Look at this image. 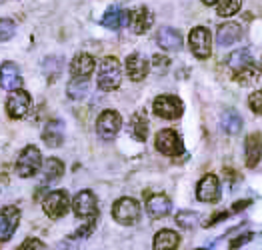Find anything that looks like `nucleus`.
<instances>
[{"label":"nucleus","mask_w":262,"mask_h":250,"mask_svg":"<svg viewBox=\"0 0 262 250\" xmlns=\"http://www.w3.org/2000/svg\"><path fill=\"white\" fill-rule=\"evenodd\" d=\"M122 80V66L118 62V58L106 56L102 58L100 66H98V88L100 90H116L120 86Z\"/></svg>","instance_id":"nucleus-1"},{"label":"nucleus","mask_w":262,"mask_h":250,"mask_svg":"<svg viewBox=\"0 0 262 250\" xmlns=\"http://www.w3.org/2000/svg\"><path fill=\"white\" fill-rule=\"evenodd\" d=\"M112 216H114L116 222H120L124 226H132L140 218V204L134 198H128V196L118 198L112 206Z\"/></svg>","instance_id":"nucleus-2"},{"label":"nucleus","mask_w":262,"mask_h":250,"mask_svg":"<svg viewBox=\"0 0 262 250\" xmlns=\"http://www.w3.org/2000/svg\"><path fill=\"white\" fill-rule=\"evenodd\" d=\"M40 164H42L40 150L36 146H26L16 160V174L22 178H30L40 170Z\"/></svg>","instance_id":"nucleus-3"},{"label":"nucleus","mask_w":262,"mask_h":250,"mask_svg":"<svg viewBox=\"0 0 262 250\" xmlns=\"http://www.w3.org/2000/svg\"><path fill=\"white\" fill-rule=\"evenodd\" d=\"M152 110L156 116L160 118H166V120H176L180 118L184 112V106H182V100L176 98L172 94H162L158 98H154Z\"/></svg>","instance_id":"nucleus-4"},{"label":"nucleus","mask_w":262,"mask_h":250,"mask_svg":"<svg viewBox=\"0 0 262 250\" xmlns=\"http://www.w3.org/2000/svg\"><path fill=\"white\" fill-rule=\"evenodd\" d=\"M156 150L166 154V156H180V154H184L182 138L176 130L164 128L156 134Z\"/></svg>","instance_id":"nucleus-5"},{"label":"nucleus","mask_w":262,"mask_h":250,"mask_svg":"<svg viewBox=\"0 0 262 250\" xmlns=\"http://www.w3.org/2000/svg\"><path fill=\"white\" fill-rule=\"evenodd\" d=\"M122 126V118L116 110H104L96 120V132L104 140H112Z\"/></svg>","instance_id":"nucleus-6"},{"label":"nucleus","mask_w":262,"mask_h":250,"mask_svg":"<svg viewBox=\"0 0 262 250\" xmlns=\"http://www.w3.org/2000/svg\"><path fill=\"white\" fill-rule=\"evenodd\" d=\"M42 208L50 218H60V216H64L66 212H68V208H70V198H68V194H66L64 190H54V192L46 194Z\"/></svg>","instance_id":"nucleus-7"},{"label":"nucleus","mask_w":262,"mask_h":250,"mask_svg":"<svg viewBox=\"0 0 262 250\" xmlns=\"http://www.w3.org/2000/svg\"><path fill=\"white\" fill-rule=\"evenodd\" d=\"M188 42H190V50L196 58H208L210 56V50H212V38H210V32L204 28V26H196L190 36H188Z\"/></svg>","instance_id":"nucleus-8"},{"label":"nucleus","mask_w":262,"mask_h":250,"mask_svg":"<svg viewBox=\"0 0 262 250\" xmlns=\"http://www.w3.org/2000/svg\"><path fill=\"white\" fill-rule=\"evenodd\" d=\"M72 208H74V214L78 218H92L98 214V202H96V196L90 192V190H82L74 196L72 200Z\"/></svg>","instance_id":"nucleus-9"},{"label":"nucleus","mask_w":262,"mask_h":250,"mask_svg":"<svg viewBox=\"0 0 262 250\" xmlns=\"http://www.w3.org/2000/svg\"><path fill=\"white\" fill-rule=\"evenodd\" d=\"M196 198L200 202H216L220 198V180L216 174H206L196 186Z\"/></svg>","instance_id":"nucleus-10"},{"label":"nucleus","mask_w":262,"mask_h":250,"mask_svg":"<svg viewBox=\"0 0 262 250\" xmlns=\"http://www.w3.org/2000/svg\"><path fill=\"white\" fill-rule=\"evenodd\" d=\"M30 108V94L26 90H12V94L6 100V112L10 118H22Z\"/></svg>","instance_id":"nucleus-11"},{"label":"nucleus","mask_w":262,"mask_h":250,"mask_svg":"<svg viewBox=\"0 0 262 250\" xmlns=\"http://www.w3.org/2000/svg\"><path fill=\"white\" fill-rule=\"evenodd\" d=\"M20 212L14 206H6L0 210V242H6L18 226Z\"/></svg>","instance_id":"nucleus-12"},{"label":"nucleus","mask_w":262,"mask_h":250,"mask_svg":"<svg viewBox=\"0 0 262 250\" xmlns=\"http://www.w3.org/2000/svg\"><path fill=\"white\" fill-rule=\"evenodd\" d=\"M130 28L134 34H144L150 30V26L154 24V14L146 8V6H140V8H134L130 12Z\"/></svg>","instance_id":"nucleus-13"},{"label":"nucleus","mask_w":262,"mask_h":250,"mask_svg":"<svg viewBox=\"0 0 262 250\" xmlns=\"http://www.w3.org/2000/svg\"><path fill=\"white\" fill-rule=\"evenodd\" d=\"M156 42L160 48L168 50V52H176L182 48V36L180 32L172 28V26H162L158 32H156Z\"/></svg>","instance_id":"nucleus-14"},{"label":"nucleus","mask_w":262,"mask_h":250,"mask_svg":"<svg viewBox=\"0 0 262 250\" xmlns=\"http://www.w3.org/2000/svg\"><path fill=\"white\" fill-rule=\"evenodd\" d=\"M244 154H246V166L248 168H254L262 158V134L260 132H254V134H248L246 142H244Z\"/></svg>","instance_id":"nucleus-15"},{"label":"nucleus","mask_w":262,"mask_h":250,"mask_svg":"<svg viewBox=\"0 0 262 250\" xmlns=\"http://www.w3.org/2000/svg\"><path fill=\"white\" fill-rule=\"evenodd\" d=\"M0 84L2 88L6 90H16L20 88L22 84V76H20V70L14 62H4L0 66Z\"/></svg>","instance_id":"nucleus-16"},{"label":"nucleus","mask_w":262,"mask_h":250,"mask_svg":"<svg viewBox=\"0 0 262 250\" xmlns=\"http://www.w3.org/2000/svg\"><path fill=\"white\" fill-rule=\"evenodd\" d=\"M146 210H148V214L152 216L154 220H158V218H164V216L170 214L172 202L164 194H154V196L148 198V202H146Z\"/></svg>","instance_id":"nucleus-17"},{"label":"nucleus","mask_w":262,"mask_h":250,"mask_svg":"<svg viewBox=\"0 0 262 250\" xmlns=\"http://www.w3.org/2000/svg\"><path fill=\"white\" fill-rule=\"evenodd\" d=\"M242 38V26L236 22H224L216 30V40L220 46H230Z\"/></svg>","instance_id":"nucleus-18"},{"label":"nucleus","mask_w":262,"mask_h":250,"mask_svg":"<svg viewBox=\"0 0 262 250\" xmlns=\"http://www.w3.org/2000/svg\"><path fill=\"white\" fill-rule=\"evenodd\" d=\"M130 22V12L128 10H122L118 6H110L106 10V14L102 16V26H106L110 30H118L122 26Z\"/></svg>","instance_id":"nucleus-19"},{"label":"nucleus","mask_w":262,"mask_h":250,"mask_svg":"<svg viewBox=\"0 0 262 250\" xmlns=\"http://www.w3.org/2000/svg\"><path fill=\"white\" fill-rule=\"evenodd\" d=\"M126 74H128V78L134 80V82H138V80H144L146 78V74H148V62H146V58H142L140 54H130L128 58H126Z\"/></svg>","instance_id":"nucleus-20"},{"label":"nucleus","mask_w":262,"mask_h":250,"mask_svg":"<svg viewBox=\"0 0 262 250\" xmlns=\"http://www.w3.org/2000/svg\"><path fill=\"white\" fill-rule=\"evenodd\" d=\"M220 124H222V130H224L226 134L234 137V134H238V132L242 130V118H241V114L236 112V110H232V108H226V110L222 112Z\"/></svg>","instance_id":"nucleus-21"},{"label":"nucleus","mask_w":262,"mask_h":250,"mask_svg":"<svg viewBox=\"0 0 262 250\" xmlns=\"http://www.w3.org/2000/svg\"><path fill=\"white\" fill-rule=\"evenodd\" d=\"M92 70H94V58L90 54H86V52L76 54L72 64H70V72L74 76H90Z\"/></svg>","instance_id":"nucleus-22"},{"label":"nucleus","mask_w":262,"mask_h":250,"mask_svg":"<svg viewBox=\"0 0 262 250\" xmlns=\"http://www.w3.org/2000/svg\"><path fill=\"white\" fill-rule=\"evenodd\" d=\"M152 244L156 250H172L180 244V238H178V234H176L174 230L164 228V230H160V232L154 236Z\"/></svg>","instance_id":"nucleus-23"},{"label":"nucleus","mask_w":262,"mask_h":250,"mask_svg":"<svg viewBox=\"0 0 262 250\" xmlns=\"http://www.w3.org/2000/svg\"><path fill=\"white\" fill-rule=\"evenodd\" d=\"M42 140H44V144L50 146V148L60 146V144H62V122H60V120L48 122V126H46V130H44V134H42Z\"/></svg>","instance_id":"nucleus-24"},{"label":"nucleus","mask_w":262,"mask_h":250,"mask_svg":"<svg viewBox=\"0 0 262 250\" xmlns=\"http://www.w3.org/2000/svg\"><path fill=\"white\" fill-rule=\"evenodd\" d=\"M68 96L72 100H82L88 94V76H74L70 82H68Z\"/></svg>","instance_id":"nucleus-25"},{"label":"nucleus","mask_w":262,"mask_h":250,"mask_svg":"<svg viewBox=\"0 0 262 250\" xmlns=\"http://www.w3.org/2000/svg\"><path fill=\"white\" fill-rule=\"evenodd\" d=\"M62 170H64V164L60 162V160L56 158H50L46 160V164H44V170H42V182H40V186H46V182L50 180H56V178H60L62 176Z\"/></svg>","instance_id":"nucleus-26"},{"label":"nucleus","mask_w":262,"mask_h":250,"mask_svg":"<svg viewBox=\"0 0 262 250\" xmlns=\"http://www.w3.org/2000/svg\"><path fill=\"white\" fill-rule=\"evenodd\" d=\"M228 64H230V69L234 70V72H238V70L246 69V66L252 64V56H250V52L246 48H241V50H236V52L230 54Z\"/></svg>","instance_id":"nucleus-27"},{"label":"nucleus","mask_w":262,"mask_h":250,"mask_svg":"<svg viewBox=\"0 0 262 250\" xmlns=\"http://www.w3.org/2000/svg\"><path fill=\"white\" fill-rule=\"evenodd\" d=\"M132 134L136 140L144 142L146 140V134H148V120L142 112L134 114L132 116Z\"/></svg>","instance_id":"nucleus-28"},{"label":"nucleus","mask_w":262,"mask_h":250,"mask_svg":"<svg viewBox=\"0 0 262 250\" xmlns=\"http://www.w3.org/2000/svg\"><path fill=\"white\" fill-rule=\"evenodd\" d=\"M176 224L180 228H186V230H190V228H194L200 222V214L194 212V210H180L178 214H176Z\"/></svg>","instance_id":"nucleus-29"},{"label":"nucleus","mask_w":262,"mask_h":250,"mask_svg":"<svg viewBox=\"0 0 262 250\" xmlns=\"http://www.w3.org/2000/svg\"><path fill=\"white\" fill-rule=\"evenodd\" d=\"M241 0H222L219 4V16L222 18H228V16H234L238 10H241Z\"/></svg>","instance_id":"nucleus-30"},{"label":"nucleus","mask_w":262,"mask_h":250,"mask_svg":"<svg viewBox=\"0 0 262 250\" xmlns=\"http://www.w3.org/2000/svg\"><path fill=\"white\" fill-rule=\"evenodd\" d=\"M234 78H236L241 84H250V82H254V80L258 78V72L254 69V64H250V66H246V69L234 72Z\"/></svg>","instance_id":"nucleus-31"},{"label":"nucleus","mask_w":262,"mask_h":250,"mask_svg":"<svg viewBox=\"0 0 262 250\" xmlns=\"http://www.w3.org/2000/svg\"><path fill=\"white\" fill-rule=\"evenodd\" d=\"M14 30H16V26H14L12 20H8V18H0V42L10 40V38L14 36Z\"/></svg>","instance_id":"nucleus-32"},{"label":"nucleus","mask_w":262,"mask_h":250,"mask_svg":"<svg viewBox=\"0 0 262 250\" xmlns=\"http://www.w3.org/2000/svg\"><path fill=\"white\" fill-rule=\"evenodd\" d=\"M248 104H250V110L254 114H262V90H254L248 96Z\"/></svg>","instance_id":"nucleus-33"},{"label":"nucleus","mask_w":262,"mask_h":250,"mask_svg":"<svg viewBox=\"0 0 262 250\" xmlns=\"http://www.w3.org/2000/svg\"><path fill=\"white\" fill-rule=\"evenodd\" d=\"M42 70L46 76H50V74H52V76L58 74V72H60V60H58V58H46L42 64Z\"/></svg>","instance_id":"nucleus-34"},{"label":"nucleus","mask_w":262,"mask_h":250,"mask_svg":"<svg viewBox=\"0 0 262 250\" xmlns=\"http://www.w3.org/2000/svg\"><path fill=\"white\" fill-rule=\"evenodd\" d=\"M94 222H96V216H92V218H88V222L84 224L82 228H78L76 232H74V238H86L88 234L92 232V228H94Z\"/></svg>","instance_id":"nucleus-35"},{"label":"nucleus","mask_w":262,"mask_h":250,"mask_svg":"<svg viewBox=\"0 0 262 250\" xmlns=\"http://www.w3.org/2000/svg\"><path fill=\"white\" fill-rule=\"evenodd\" d=\"M250 240H252V232H246V234H242V236H238L236 240L230 242V248H241V246H244V244L250 242Z\"/></svg>","instance_id":"nucleus-36"},{"label":"nucleus","mask_w":262,"mask_h":250,"mask_svg":"<svg viewBox=\"0 0 262 250\" xmlns=\"http://www.w3.org/2000/svg\"><path fill=\"white\" fill-rule=\"evenodd\" d=\"M226 218H228V212H216V214H212V218H210L208 222H204V226H212V224L222 222V220H226Z\"/></svg>","instance_id":"nucleus-37"},{"label":"nucleus","mask_w":262,"mask_h":250,"mask_svg":"<svg viewBox=\"0 0 262 250\" xmlns=\"http://www.w3.org/2000/svg\"><path fill=\"white\" fill-rule=\"evenodd\" d=\"M154 64H156L158 69H166V66H168V58L162 56V54H156V56H154Z\"/></svg>","instance_id":"nucleus-38"},{"label":"nucleus","mask_w":262,"mask_h":250,"mask_svg":"<svg viewBox=\"0 0 262 250\" xmlns=\"http://www.w3.org/2000/svg\"><path fill=\"white\" fill-rule=\"evenodd\" d=\"M28 246H38V248H44V244L40 240H34V238H30V240H26V242H22L20 248H28Z\"/></svg>","instance_id":"nucleus-39"},{"label":"nucleus","mask_w":262,"mask_h":250,"mask_svg":"<svg viewBox=\"0 0 262 250\" xmlns=\"http://www.w3.org/2000/svg\"><path fill=\"white\" fill-rule=\"evenodd\" d=\"M246 206H250V200H238L236 204L232 206V210H234V212H241V210H244Z\"/></svg>","instance_id":"nucleus-40"},{"label":"nucleus","mask_w":262,"mask_h":250,"mask_svg":"<svg viewBox=\"0 0 262 250\" xmlns=\"http://www.w3.org/2000/svg\"><path fill=\"white\" fill-rule=\"evenodd\" d=\"M202 2H204V4H206V6H214V4H216V2H219V0H202Z\"/></svg>","instance_id":"nucleus-41"},{"label":"nucleus","mask_w":262,"mask_h":250,"mask_svg":"<svg viewBox=\"0 0 262 250\" xmlns=\"http://www.w3.org/2000/svg\"><path fill=\"white\" fill-rule=\"evenodd\" d=\"M120 2H126V0H120Z\"/></svg>","instance_id":"nucleus-42"},{"label":"nucleus","mask_w":262,"mask_h":250,"mask_svg":"<svg viewBox=\"0 0 262 250\" xmlns=\"http://www.w3.org/2000/svg\"><path fill=\"white\" fill-rule=\"evenodd\" d=\"M2 2H4V0H0V4H2Z\"/></svg>","instance_id":"nucleus-43"}]
</instances>
